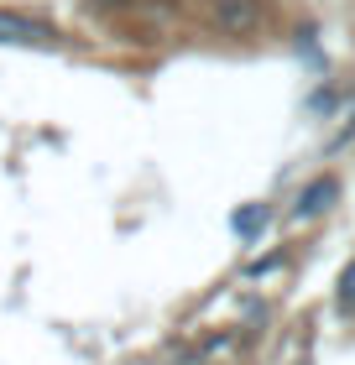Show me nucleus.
Segmentation results:
<instances>
[{"mask_svg": "<svg viewBox=\"0 0 355 365\" xmlns=\"http://www.w3.org/2000/svg\"><path fill=\"white\" fill-rule=\"evenodd\" d=\"M334 198H340V182L334 178H319V182H309V188H303V198H298V220H314V214H324Z\"/></svg>", "mask_w": 355, "mask_h": 365, "instance_id": "2", "label": "nucleus"}, {"mask_svg": "<svg viewBox=\"0 0 355 365\" xmlns=\"http://www.w3.org/2000/svg\"><path fill=\"white\" fill-rule=\"evenodd\" d=\"M340 308H345V313H355V261L340 272Z\"/></svg>", "mask_w": 355, "mask_h": 365, "instance_id": "5", "label": "nucleus"}, {"mask_svg": "<svg viewBox=\"0 0 355 365\" xmlns=\"http://www.w3.org/2000/svg\"><path fill=\"white\" fill-rule=\"evenodd\" d=\"M0 42H53V31L37 26V21H21V16L0 11Z\"/></svg>", "mask_w": 355, "mask_h": 365, "instance_id": "3", "label": "nucleus"}, {"mask_svg": "<svg viewBox=\"0 0 355 365\" xmlns=\"http://www.w3.org/2000/svg\"><path fill=\"white\" fill-rule=\"evenodd\" d=\"M214 21L230 37H246V31L261 26V0H214Z\"/></svg>", "mask_w": 355, "mask_h": 365, "instance_id": "1", "label": "nucleus"}, {"mask_svg": "<svg viewBox=\"0 0 355 365\" xmlns=\"http://www.w3.org/2000/svg\"><path fill=\"white\" fill-rule=\"evenodd\" d=\"M235 235H246V240H256L261 235V230H266V209L261 204H246V209H235Z\"/></svg>", "mask_w": 355, "mask_h": 365, "instance_id": "4", "label": "nucleus"}]
</instances>
